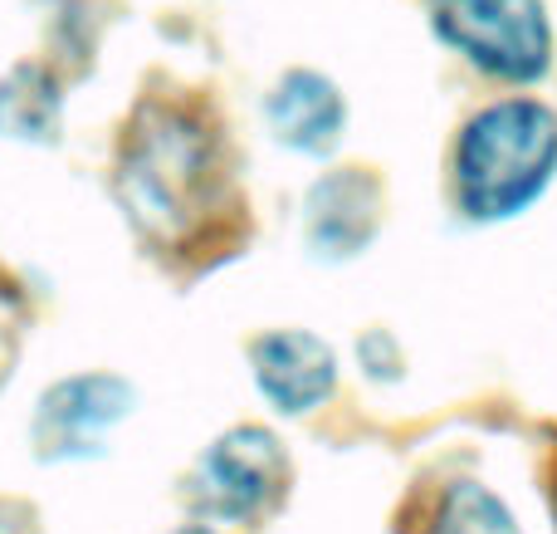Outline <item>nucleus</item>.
I'll return each instance as SVG.
<instances>
[{"label": "nucleus", "mask_w": 557, "mask_h": 534, "mask_svg": "<svg viewBox=\"0 0 557 534\" xmlns=\"http://www.w3.org/2000/svg\"><path fill=\"white\" fill-rule=\"evenodd\" d=\"M133 412V388L113 373H78L39 398L35 412V451L45 461H84L98 457L108 432Z\"/></svg>", "instance_id": "obj_5"}, {"label": "nucleus", "mask_w": 557, "mask_h": 534, "mask_svg": "<svg viewBox=\"0 0 557 534\" xmlns=\"http://www.w3.org/2000/svg\"><path fill=\"white\" fill-rule=\"evenodd\" d=\"M431 29L499 88H539L557 64L548 0H431Z\"/></svg>", "instance_id": "obj_3"}, {"label": "nucleus", "mask_w": 557, "mask_h": 534, "mask_svg": "<svg viewBox=\"0 0 557 534\" xmlns=\"http://www.w3.org/2000/svg\"><path fill=\"white\" fill-rule=\"evenodd\" d=\"M172 534H215V530H206V525H186V530H172Z\"/></svg>", "instance_id": "obj_11"}, {"label": "nucleus", "mask_w": 557, "mask_h": 534, "mask_svg": "<svg viewBox=\"0 0 557 534\" xmlns=\"http://www.w3.org/2000/svg\"><path fill=\"white\" fill-rule=\"evenodd\" d=\"M250 363L260 398L284 417H304V412L323 408L337 388V353L308 329L264 333L250 349Z\"/></svg>", "instance_id": "obj_6"}, {"label": "nucleus", "mask_w": 557, "mask_h": 534, "mask_svg": "<svg viewBox=\"0 0 557 534\" xmlns=\"http://www.w3.org/2000/svg\"><path fill=\"white\" fill-rule=\"evenodd\" d=\"M117 202L147 241H186L215 202L211 133L176 108L143 113L117 162Z\"/></svg>", "instance_id": "obj_2"}, {"label": "nucleus", "mask_w": 557, "mask_h": 534, "mask_svg": "<svg viewBox=\"0 0 557 534\" xmlns=\"http://www.w3.org/2000/svg\"><path fill=\"white\" fill-rule=\"evenodd\" d=\"M264 113H270V128L278 143L308 157L333 153V143L343 137V123H347L343 94L323 74H308V69H294V74L278 78Z\"/></svg>", "instance_id": "obj_8"}, {"label": "nucleus", "mask_w": 557, "mask_h": 534, "mask_svg": "<svg viewBox=\"0 0 557 534\" xmlns=\"http://www.w3.org/2000/svg\"><path fill=\"white\" fill-rule=\"evenodd\" d=\"M304 226L318 260H352L382 226V192L367 172H333L308 192Z\"/></svg>", "instance_id": "obj_7"}, {"label": "nucleus", "mask_w": 557, "mask_h": 534, "mask_svg": "<svg viewBox=\"0 0 557 534\" xmlns=\"http://www.w3.org/2000/svg\"><path fill=\"white\" fill-rule=\"evenodd\" d=\"M421 534H523L513 510L480 481H450L425 510Z\"/></svg>", "instance_id": "obj_10"}, {"label": "nucleus", "mask_w": 557, "mask_h": 534, "mask_svg": "<svg viewBox=\"0 0 557 534\" xmlns=\"http://www.w3.org/2000/svg\"><path fill=\"white\" fill-rule=\"evenodd\" d=\"M288 490V457L274 432L264 427H235L201 457L196 471V500L211 520L225 525H250L270 515Z\"/></svg>", "instance_id": "obj_4"}, {"label": "nucleus", "mask_w": 557, "mask_h": 534, "mask_svg": "<svg viewBox=\"0 0 557 534\" xmlns=\"http://www.w3.org/2000/svg\"><path fill=\"white\" fill-rule=\"evenodd\" d=\"M455 206L474 226L533 211L557 182V108L529 88L480 104L450 153Z\"/></svg>", "instance_id": "obj_1"}, {"label": "nucleus", "mask_w": 557, "mask_h": 534, "mask_svg": "<svg viewBox=\"0 0 557 534\" xmlns=\"http://www.w3.org/2000/svg\"><path fill=\"white\" fill-rule=\"evenodd\" d=\"M59 84L39 64H20L0 78V133L20 143H49L59 133Z\"/></svg>", "instance_id": "obj_9"}]
</instances>
